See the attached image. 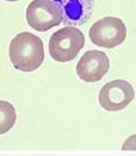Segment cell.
Wrapping results in <instances>:
<instances>
[{
    "label": "cell",
    "mask_w": 136,
    "mask_h": 156,
    "mask_svg": "<svg viewBox=\"0 0 136 156\" xmlns=\"http://www.w3.org/2000/svg\"><path fill=\"white\" fill-rule=\"evenodd\" d=\"M17 120V113L14 106L8 101L0 100V134L10 131Z\"/></svg>",
    "instance_id": "obj_7"
},
{
    "label": "cell",
    "mask_w": 136,
    "mask_h": 156,
    "mask_svg": "<svg viewBox=\"0 0 136 156\" xmlns=\"http://www.w3.org/2000/svg\"><path fill=\"white\" fill-rule=\"evenodd\" d=\"M134 98V89L129 82L116 80L106 83L100 89V106L108 112H119L129 105Z\"/></svg>",
    "instance_id": "obj_5"
},
{
    "label": "cell",
    "mask_w": 136,
    "mask_h": 156,
    "mask_svg": "<svg viewBox=\"0 0 136 156\" xmlns=\"http://www.w3.org/2000/svg\"><path fill=\"white\" fill-rule=\"evenodd\" d=\"M127 37V28L120 19L105 17L93 24L89 30V37L93 44L107 49L121 44Z\"/></svg>",
    "instance_id": "obj_3"
},
{
    "label": "cell",
    "mask_w": 136,
    "mask_h": 156,
    "mask_svg": "<svg viewBox=\"0 0 136 156\" xmlns=\"http://www.w3.org/2000/svg\"><path fill=\"white\" fill-rule=\"evenodd\" d=\"M5 1H8V2H16V1H19V0H5Z\"/></svg>",
    "instance_id": "obj_9"
},
{
    "label": "cell",
    "mask_w": 136,
    "mask_h": 156,
    "mask_svg": "<svg viewBox=\"0 0 136 156\" xmlns=\"http://www.w3.org/2000/svg\"><path fill=\"white\" fill-rule=\"evenodd\" d=\"M85 36L78 28L66 26L54 32L49 41L52 58L60 63L74 59L85 45Z\"/></svg>",
    "instance_id": "obj_2"
},
{
    "label": "cell",
    "mask_w": 136,
    "mask_h": 156,
    "mask_svg": "<svg viewBox=\"0 0 136 156\" xmlns=\"http://www.w3.org/2000/svg\"><path fill=\"white\" fill-rule=\"evenodd\" d=\"M121 149L125 151L136 150V134H134L127 139V140L122 145Z\"/></svg>",
    "instance_id": "obj_8"
},
{
    "label": "cell",
    "mask_w": 136,
    "mask_h": 156,
    "mask_svg": "<svg viewBox=\"0 0 136 156\" xmlns=\"http://www.w3.org/2000/svg\"><path fill=\"white\" fill-rule=\"evenodd\" d=\"M110 67L109 58L106 53L101 51H88L81 57L76 66L77 74L86 82L99 81Z\"/></svg>",
    "instance_id": "obj_6"
},
{
    "label": "cell",
    "mask_w": 136,
    "mask_h": 156,
    "mask_svg": "<svg viewBox=\"0 0 136 156\" xmlns=\"http://www.w3.org/2000/svg\"><path fill=\"white\" fill-rule=\"evenodd\" d=\"M26 20L36 31H48L61 23V8L52 0H33L27 7Z\"/></svg>",
    "instance_id": "obj_4"
},
{
    "label": "cell",
    "mask_w": 136,
    "mask_h": 156,
    "mask_svg": "<svg viewBox=\"0 0 136 156\" xmlns=\"http://www.w3.org/2000/svg\"><path fill=\"white\" fill-rule=\"evenodd\" d=\"M9 58L14 68L24 73L33 72L44 62L43 41L31 32L19 33L11 41Z\"/></svg>",
    "instance_id": "obj_1"
}]
</instances>
